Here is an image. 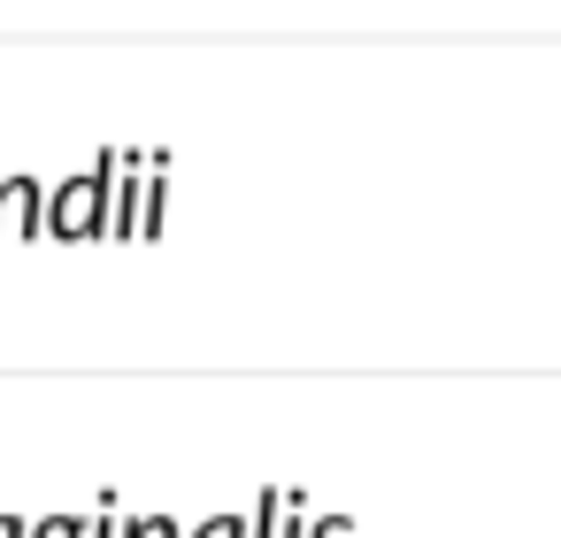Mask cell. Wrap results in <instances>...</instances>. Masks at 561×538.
<instances>
[{
    "label": "cell",
    "instance_id": "obj_3",
    "mask_svg": "<svg viewBox=\"0 0 561 538\" xmlns=\"http://www.w3.org/2000/svg\"><path fill=\"white\" fill-rule=\"evenodd\" d=\"M93 523H78V515H47V523H32V538H85Z\"/></svg>",
    "mask_w": 561,
    "mask_h": 538
},
{
    "label": "cell",
    "instance_id": "obj_4",
    "mask_svg": "<svg viewBox=\"0 0 561 538\" xmlns=\"http://www.w3.org/2000/svg\"><path fill=\"white\" fill-rule=\"evenodd\" d=\"M193 538H254V523H239V515H208Z\"/></svg>",
    "mask_w": 561,
    "mask_h": 538
},
{
    "label": "cell",
    "instance_id": "obj_7",
    "mask_svg": "<svg viewBox=\"0 0 561 538\" xmlns=\"http://www.w3.org/2000/svg\"><path fill=\"white\" fill-rule=\"evenodd\" d=\"M85 538H124V530H108V523H93V530H85Z\"/></svg>",
    "mask_w": 561,
    "mask_h": 538
},
{
    "label": "cell",
    "instance_id": "obj_5",
    "mask_svg": "<svg viewBox=\"0 0 561 538\" xmlns=\"http://www.w3.org/2000/svg\"><path fill=\"white\" fill-rule=\"evenodd\" d=\"M124 538H178V523H170V515H131Z\"/></svg>",
    "mask_w": 561,
    "mask_h": 538
},
{
    "label": "cell",
    "instance_id": "obj_2",
    "mask_svg": "<svg viewBox=\"0 0 561 538\" xmlns=\"http://www.w3.org/2000/svg\"><path fill=\"white\" fill-rule=\"evenodd\" d=\"M47 231V193L32 178H0V239H39Z\"/></svg>",
    "mask_w": 561,
    "mask_h": 538
},
{
    "label": "cell",
    "instance_id": "obj_6",
    "mask_svg": "<svg viewBox=\"0 0 561 538\" xmlns=\"http://www.w3.org/2000/svg\"><path fill=\"white\" fill-rule=\"evenodd\" d=\"M0 538H32V523H16V515H0Z\"/></svg>",
    "mask_w": 561,
    "mask_h": 538
},
{
    "label": "cell",
    "instance_id": "obj_1",
    "mask_svg": "<svg viewBox=\"0 0 561 538\" xmlns=\"http://www.w3.org/2000/svg\"><path fill=\"white\" fill-rule=\"evenodd\" d=\"M108 201H116V170H108V162H93L85 178L55 185V201H47V231H55V239H70V247H85V239H101V231H108Z\"/></svg>",
    "mask_w": 561,
    "mask_h": 538
}]
</instances>
